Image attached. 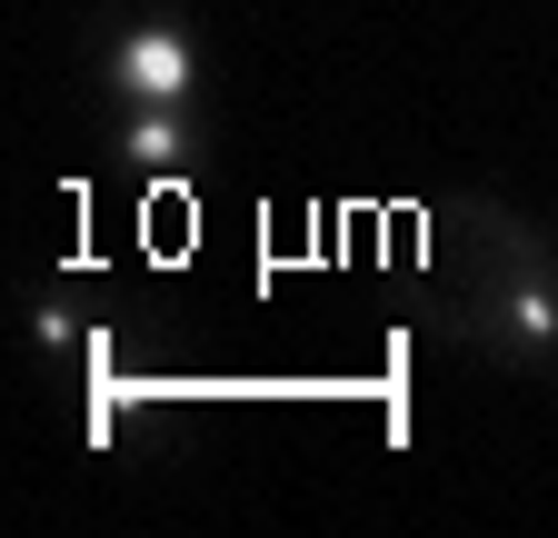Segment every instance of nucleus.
Instances as JSON below:
<instances>
[{
  "label": "nucleus",
  "instance_id": "obj_3",
  "mask_svg": "<svg viewBox=\"0 0 558 538\" xmlns=\"http://www.w3.org/2000/svg\"><path fill=\"white\" fill-rule=\"evenodd\" d=\"M209 150V130H199V100H130L120 110V160L150 180V189H180Z\"/></svg>",
  "mask_w": 558,
  "mask_h": 538
},
{
  "label": "nucleus",
  "instance_id": "obj_4",
  "mask_svg": "<svg viewBox=\"0 0 558 538\" xmlns=\"http://www.w3.org/2000/svg\"><path fill=\"white\" fill-rule=\"evenodd\" d=\"M90 329H100V309H90V290H40V309H31V350L50 359V369H70V359H81L90 350Z\"/></svg>",
  "mask_w": 558,
  "mask_h": 538
},
{
  "label": "nucleus",
  "instance_id": "obj_1",
  "mask_svg": "<svg viewBox=\"0 0 558 538\" xmlns=\"http://www.w3.org/2000/svg\"><path fill=\"white\" fill-rule=\"evenodd\" d=\"M409 319L469 359L558 369V240L529 210H509V199H439V210H418Z\"/></svg>",
  "mask_w": 558,
  "mask_h": 538
},
{
  "label": "nucleus",
  "instance_id": "obj_2",
  "mask_svg": "<svg viewBox=\"0 0 558 538\" xmlns=\"http://www.w3.org/2000/svg\"><path fill=\"white\" fill-rule=\"evenodd\" d=\"M100 81H110L120 110H130V100H199V90H209L199 30H190L180 11H130V21L100 40Z\"/></svg>",
  "mask_w": 558,
  "mask_h": 538
}]
</instances>
